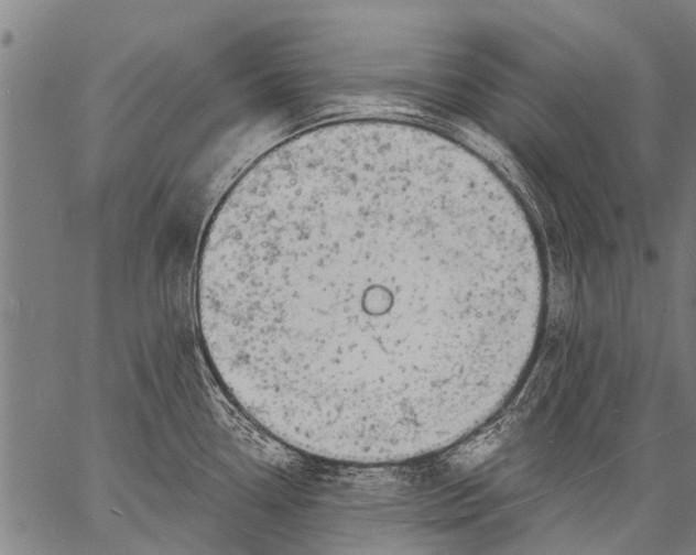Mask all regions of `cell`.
Returning a JSON list of instances; mask_svg holds the SVG:
<instances>
[{"instance_id": "obj_1", "label": "cell", "mask_w": 696, "mask_h": 555, "mask_svg": "<svg viewBox=\"0 0 696 555\" xmlns=\"http://www.w3.org/2000/svg\"><path fill=\"white\" fill-rule=\"evenodd\" d=\"M522 255L445 139L326 123L253 163L217 208L196 298L222 385L270 435L380 465L446 446L487 391L525 296Z\"/></svg>"}]
</instances>
